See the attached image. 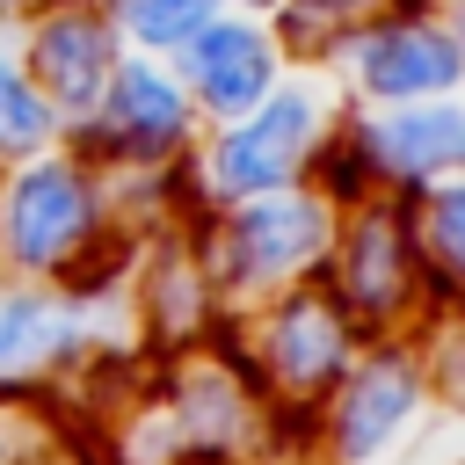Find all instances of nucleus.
Listing matches in <instances>:
<instances>
[{
	"label": "nucleus",
	"mask_w": 465,
	"mask_h": 465,
	"mask_svg": "<svg viewBox=\"0 0 465 465\" xmlns=\"http://www.w3.org/2000/svg\"><path fill=\"white\" fill-rule=\"evenodd\" d=\"M138 240L145 232L124 225L109 174L73 138L0 167V276L58 283L73 298H116Z\"/></svg>",
	"instance_id": "obj_1"
},
{
	"label": "nucleus",
	"mask_w": 465,
	"mask_h": 465,
	"mask_svg": "<svg viewBox=\"0 0 465 465\" xmlns=\"http://www.w3.org/2000/svg\"><path fill=\"white\" fill-rule=\"evenodd\" d=\"M334 225H341V203L312 182H291L269 196L196 211L189 240H196V262H203L218 312H247L291 283H312L334 254Z\"/></svg>",
	"instance_id": "obj_2"
},
{
	"label": "nucleus",
	"mask_w": 465,
	"mask_h": 465,
	"mask_svg": "<svg viewBox=\"0 0 465 465\" xmlns=\"http://www.w3.org/2000/svg\"><path fill=\"white\" fill-rule=\"evenodd\" d=\"M341 87L327 65H291L247 116L232 124H203L196 153H189V189L196 203H240V196H269L291 182H312L320 145L341 124Z\"/></svg>",
	"instance_id": "obj_3"
},
{
	"label": "nucleus",
	"mask_w": 465,
	"mask_h": 465,
	"mask_svg": "<svg viewBox=\"0 0 465 465\" xmlns=\"http://www.w3.org/2000/svg\"><path fill=\"white\" fill-rule=\"evenodd\" d=\"M232 320V349H240V363L254 371V385L276 400V407H320L327 392H334V378L356 363V349H363V334H356V320L341 312V298L312 276V283H291V291H276V298H262V305H247V312H225Z\"/></svg>",
	"instance_id": "obj_4"
},
{
	"label": "nucleus",
	"mask_w": 465,
	"mask_h": 465,
	"mask_svg": "<svg viewBox=\"0 0 465 465\" xmlns=\"http://www.w3.org/2000/svg\"><path fill=\"white\" fill-rule=\"evenodd\" d=\"M102 174H174L189 167L196 138H203V116L174 73V58H153V51H124L102 102L65 131Z\"/></svg>",
	"instance_id": "obj_5"
},
{
	"label": "nucleus",
	"mask_w": 465,
	"mask_h": 465,
	"mask_svg": "<svg viewBox=\"0 0 465 465\" xmlns=\"http://www.w3.org/2000/svg\"><path fill=\"white\" fill-rule=\"evenodd\" d=\"M327 73H334L349 109L436 102V94H465V44L436 15V0H407V7L349 29L327 51Z\"/></svg>",
	"instance_id": "obj_6"
},
{
	"label": "nucleus",
	"mask_w": 465,
	"mask_h": 465,
	"mask_svg": "<svg viewBox=\"0 0 465 465\" xmlns=\"http://www.w3.org/2000/svg\"><path fill=\"white\" fill-rule=\"evenodd\" d=\"M320 283L341 298V312L356 320L363 341H392L414 312H421V254H414V225H407V196H363L341 211L334 225V254L320 269Z\"/></svg>",
	"instance_id": "obj_7"
},
{
	"label": "nucleus",
	"mask_w": 465,
	"mask_h": 465,
	"mask_svg": "<svg viewBox=\"0 0 465 465\" xmlns=\"http://www.w3.org/2000/svg\"><path fill=\"white\" fill-rule=\"evenodd\" d=\"M429 356L414 341H363L356 363L334 378V392L312 407V429H320V450L334 465H378L392 443H407V429L421 421L429 407Z\"/></svg>",
	"instance_id": "obj_8"
},
{
	"label": "nucleus",
	"mask_w": 465,
	"mask_h": 465,
	"mask_svg": "<svg viewBox=\"0 0 465 465\" xmlns=\"http://www.w3.org/2000/svg\"><path fill=\"white\" fill-rule=\"evenodd\" d=\"M116 298H73L58 283L0 276V392H36L102 349H116Z\"/></svg>",
	"instance_id": "obj_9"
},
{
	"label": "nucleus",
	"mask_w": 465,
	"mask_h": 465,
	"mask_svg": "<svg viewBox=\"0 0 465 465\" xmlns=\"http://www.w3.org/2000/svg\"><path fill=\"white\" fill-rule=\"evenodd\" d=\"M341 131H349V145L363 160V182L378 196H414L443 174H465V94L341 109Z\"/></svg>",
	"instance_id": "obj_10"
},
{
	"label": "nucleus",
	"mask_w": 465,
	"mask_h": 465,
	"mask_svg": "<svg viewBox=\"0 0 465 465\" xmlns=\"http://www.w3.org/2000/svg\"><path fill=\"white\" fill-rule=\"evenodd\" d=\"M15 51L29 65V80L44 87V102L65 116V131L102 102L116 58H124V36L109 22L102 0H44L36 15L15 22Z\"/></svg>",
	"instance_id": "obj_11"
},
{
	"label": "nucleus",
	"mask_w": 465,
	"mask_h": 465,
	"mask_svg": "<svg viewBox=\"0 0 465 465\" xmlns=\"http://www.w3.org/2000/svg\"><path fill=\"white\" fill-rule=\"evenodd\" d=\"M174 73H182V87H189V102H196L203 124H232V116H247V109L291 73V51H283V36H276L269 15L218 7V15L174 51Z\"/></svg>",
	"instance_id": "obj_12"
},
{
	"label": "nucleus",
	"mask_w": 465,
	"mask_h": 465,
	"mask_svg": "<svg viewBox=\"0 0 465 465\" xmlns=\"http://www.w3.org/2000/svg\"><path fill=\"white\" fill-rule=\"evenodd\" d=\"M414 254H421V291L443 312H465V174H443L407 196Z\"/></svg>",
	"instance_id": "obj_13"
},
{
	"label": "nucleus",
	"mask_w": 465,
	"mask_h": 465,
	"mask_svg": "<svg viewBox=\"0 0 465 465\" xmlns=\"http://www.w3.org/2000/svg\"><path fill=\"white\" fill-rule=\"evenodd\" d=\"M58 138H65V116L29 80V65L15 51V29H0V167H15L29 153H51Z\"/></svg>",
	"instance_id": "obj_14"
},
{
	"label": "nucleus",
	"mask_w": 465,
	"mask_h": 465,
	"mask_svg": "<svg viewBox=\"0 0 465 465\" xmlns=\"http://www.w3.org/2000/svg\"><path fill=\"white\" fill-rule=\"evenodd\" d=\"M392 7H407V0H283L269 22H276V36H283L291 65H327V51H334L349 29H363V22L392 15Z\"/></svg>",
	"instance_id": "obj_15"
},
{
	"label": "nucleus",
	"mask_w": 465,
	"mask_h": 465,
	"mask_svg": "<svg viewBox=\"0 0 465 465\" xmlns=\"http://www.w3.org/2000/svg\"><path fill=\"white\" fill-rule=\"evenodd\" d=\"M109 7V22H116V36H124V51H153V58H174L225 0H102Z\"/></svg>",
	"instance_id": "obj_16"
},
{
	"label": "nucleus",
	"mask_w": 465,
	"mask_h": 465,
	"mask_svg": "<svg viewBox=\"0 0 465 465\" xmlns=\"http://www.w3.org/2000/svg\"><path fill=\"white\" fill-rule=\"evenodd\" d=\"M36 450H44V443H36V429H29V421L7 407V392H0V465H29Z\"/></svg>",
	"instance_id": "obj_17"
},
{
	"label": "nucleus",
	"mask_w": 465,
	"mask_h": 465,
	"mask_svg": "<svg viewBox=\"0 0 465 465\" xmlns=\"http://www.w3.org/2000/svg\"><path fill=\"white\" fill-rule=\"evenodd\" d=\"M436 15H443V22H450V36L465 44V0H436Z\"/></svg>",
	"instance_id": "obj_18"
},
{
	"label": "nucleus",
	"mask_w": 465,
	"mask_h": 465,
	"mask_svg": "<svg viewBox=\"0 0 465 465\" xmlns=\"http://www.w3.org/2000/svg\"><path fill=\"white\" fill-rule=\"evenodd\" d=\"M36 7H44V0H0V29H15V22L36 15Z\"/></svg>",
	"instance_id": "obj_19"
},
{
	"label": "nucleus",
	"mask_w": 465,
	"mask_h": 465,
	"mask_svg": "<svg viewBox=\"0 0 465 465\" xmlns=\"http://www.w3.org/2000/svg\"><path fill=\"white\" fill-rule=\"evenodd\" d=\"M225 7H240V15H276L283 0H225Z\"/></svg>",
	"instance_id": "obj_20"
},
{
	"label": "nucleus",
	"mask_w": 465,
	"mask_h": 465,
	"mask_svg": "<svg viewBox=\"0 0 465 465\" xmlns=\"http://www.w3.org/2000/svg\"><path fill=\"white\" fill-rule=\"evenodd\" d=\"M29 465H80V458H51V450H36V458H29Z\"/></svg>",
	"instance_id": "obj_21"
},
{
	"label": "nucleus",
	"mask_w": 465,
	"mask_h": 465,
	"mask_svg": "<svg viewBox=\"0 0 465 465\" xmlns=\"http://www.w3.org/2000/svg\"><path fill=\"white\" fill-rule=\"evenodd\" d=\"M450 334H458V341H465V327H450Z\"/></svg>",
	"instance_id": "obj_22"
}]
</instances>
